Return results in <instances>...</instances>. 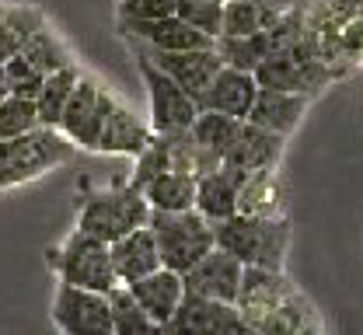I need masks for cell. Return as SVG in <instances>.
Wrapping results in <instances>:
<instances>
[{
    "label": "cell",
    "mask_w": 363,
    "mask_h": 335,
    "mask_svg": "<svg viewBox=\"0 0 363 335\" xmlns=\"http://www.w3.org/2000/svg\"><path fill=\"white\" fill-rule=\"evenodd\" d=\"M140 192H143L150 210H157V213H182V210H192V203H196V178L185 175V171H175V168H164Z\"/></svg>",
    "instance_id": "44dd1931"
},
{
    "label": "cell",
    "mask_w": 363,
    "mask_h": 335,
    "mask_svg": "<svg viewBox=\"0 0 363 335\" xmlns=\"http://www.w3.org/2000/svg\"><path fill=\"white\" fill-rule=\"evenodd\" d=\"M241 262L224 251V248H213L206 251L192 269L182 273V283H185V293H199V297H210V300H224V304H234L238 297V283H241Z\"/></svg>",
    "instance_id": "7c38bea8"
},
{
    "label": "cell",
    "mask_w": 363,
    "mask_h": 335,
    "mask_svg": "<svg viewBox=\"0 0 363 335\" xmlns=\"http://www.w3.org/2000/svg\"><path fill=\"white\" fill-rule=\"evenodd\" d=\"M77 81H81V67H77V59L67 63V67H60V70H52V74H45L43 88H39V95H35L39 123H43L45 130H56V126H60L63 105H67V98L74 95Z\"/></svg>",
    "instance_id": "603a6c76"
},
{
    "label": "cell",
    "mask_w": 363,
    "mask_h": 335,
    "mask_svg": "<svg viewBox=\"0 0 363 335\" xmlns=\"http://www.w3.org/2000/svg\"><path fill=\"white\" fill-rule=\"evenodd\" d=\"M283 147H286L283 137H276V133H269V130H262V126L241 119V126H238V133H234L230 147L224 150L220 164L234 168V171H241V175L266 171V168H276V164L283 161Z\"/></svg>",
    "instance_id": "8fae6325"
},
{
    "label": "cell",
    "mask_w": 363,
    "mask_h": 335,
    "mask_svg": "<svg viewBox=\"0 0 363 335\" xmlns=\"http://www.w3.org/2000/svg\"><path fill=\"white\" fill-rule=\"evenodd\" d=\"M164 168H172V161H168V137H164V133H154L150 144L133 157V175H130L126 182L136 186V189H143V186H147L154 175H161Z\"/></svg>",
    "instance_id": "4dcf8cb0"
},
{
    "label": "cell",
    "mask_w": 363,
    "mask_h": 335,
    "mask_svg": "<svg viewBox=\"0 0 363 335\" xmlns=\"http://www.w3.org/2000/svg\"><path fill=\"white\" fill-rule=\"evenodd\" d=\"M4 21H7L14 42L21 46L32 32H39L45 25V14L39 7H32V4H4Z\"/></svg>",
    "instance_id": "1f68e13d"
},
{
    "label": "cell",
    "mask_w": 363,
    "mask_h": 335,
    "mask_svg": "<svg viewBox=\"0 0 363 335\" xmlns=\"http://www.w3.org/2000/svg\"><path fill=\"white\" fill-rule=\"evenodd\" d=\"M308 108H311V98L308 95L276 91V88H259L252 108H248V123H255V126H262V130H269V133H276V137L286 140V137L301 126V119H304Z\"/></svg>",
    "instance_id": "2e32d148"
},
{
    "label": "cell",
    "mask_w": 363,
    "mask_h": 335,
    "mask_svg": "<svg viewBox=\"0 0 363 335\" xmlns=\"http://www.w3.org/2000/svg\"><path fill=\"white\" fill-rule=\"evenodd\" d=\"M238 126H241V119H234V115L213 112V108H199L196 119H192V126H189V137L196 144H203L206 150H213L217 157H224V150L230 147Z\"/></svg>",
    "instance_id": "d4e9b609"
},
{
    "label": "cell",
    "mask_w": 363,
    "mask_h": 335,
    "mask_svg": "<svg viewBox=\"0 0 363 335\" xmlns=\"http://www.w3.org/2000/svg\"><path fill=\"white\" fill-rule=\"evenodd\" d=\"M283 11H286V4H279V0H227L220 35H255V32H266Z\"/></svg>",
    "instance_id": "7402d4cb"
},
{
    "label": "cell",
    "mask_w": 363,
    "mask_h": 335,
    "mask_svg": "<svg viewBox=\"0 0 363 335\" xmlns=\"http://www.w3.org/2000/svg\"><path fill=\"white\" fill-rule=\"evenodd\" d=\"M126 293L136 300V307L154 318L157 325H168V318L175 314V307L182 304L185 297V283H182V273L175 269H154L147 276H140L133 283H126Z\"/></svg>",
    "instance_id": "5bb4252c"
},
{
    "label": "cell",
    "mask_w": 363,
    "mask_h": 335,
    "mask_svg": "<svg viewBox=\"0 0 363 335\" xmlns=\"http://www.w3.org/2000/svg\"><path fill=\"white\" fill-rule=\"evenodd\" d=\"M74 150L77 147L60 130H45V126L25 133V137H14V140H0V189L25 186L45 171L67 164L74 157Z\"/></svg>",
    "instance_id": "277c9868"
},
{
    "label": "cell",
    "mask_w": 363,
    "mask_h": 335,
    "mask_svg": "<svg viewBox=\"0 0 363 335\" xmlns=\"http://www.w3.org/2000/svg\"><path fill=\"white\" fill-rule=\"evenodd\" d=\"M238 307L224 300H210L199 293H185L175 314L168 318V335H224V329L234 322Z\"/></svg>",
    "instance_id": "9a60e30c"
},
{
    "label": "cell",
    "mask_w": 363,
    "mask_h": 335,
    "mask_svg": "<svg viewBox=\"0 0 363 335\" xmlns=\"http://www.w3.org/2000/svg\"><path fill=\"white\" fill-rule=\"evenodd\" d=\"M112 105H116V98L108 95L94 77L81 74L74 95L67 98V105H63V115H60V126H56V130L77 147V150H91V154H94L98 133H101V126H105Z\"/></svg>",
    "instance_id": "52a82bcc"
},
{
    "label": "cell",
    "mask_w": 363,
    "mask_h": 335,
    "mask_svg": "<svg viewBox=\"0 0 363 335\" xmlns=\"http://www.w3.org/2000/svg\"><path fill=\"white\" fill-rule=\"evenodd\" d=\"M217 248L230 251L241 266H262V269H286V255H290V220H266V217H248V213H234L220 224H213Z\"/></svg>",
    "instance_id": "6da1fadb"
},
{
    "label": "cell",
    "mask_w": 363,
    "mask_h": 335,
    "mask_svg": "<svg viewBox=\"0 0 363 335\" xmlns=\"http://www.w3.org/2000/svg\"><path fill=\"white\" fill-rule=\"evenodd\" d=\"M213 4H227V0H213Z\"/></svg>",
    "instance_id": "8d00e7d4"
},
{
    "label": "cell",
    "mask_w": 363,
    "mask_h": 335,
    "mask_svg": "<svg viewBox=\"0 0 363 335\" xmlns=\"http://www.w3.org/2000/svg\"><path fill=\"white\" fill-rule=\"evenodd\" d=\"M14 49H18V42H14V35H11L7 21H4V4H0V59H7Z\"/></svg>",
    "instance_id": "d6a6232c"
},
{
    "label": "cell",
    "mask_w": 363,
    "mask_h": 335,
    "mask_svg": "<svg viewBox=\"0 0 363 335\" xmlns=\"http://www.w3.org/2000/svg\"><path fill=\"white\" fill-rule=\"evenodd\" d=\"M45 262H49V269L56 273L60 283H70V287L81 290H98V293H108V290L119 287V276H116L112 255H108V241L84 234L77 227L56 248L45 251Z\"/></svg>",
    "instance_id": "3957f363"
},
{
    "label": "cell",
    "mask_w": 363,
    "mask_h": 335,
    "mask_svg": "<svg viewBox=\"0 0 363 335\" xmlns=\"http://www.w3.org/2000/svg\"><path fill=\"white\" fill-rule=\"evenodd\" d=\"M0 95H7V91H4V59H0Z\"/></svg>",
    "instance_id": "d590c367"
},
{
    "label": "cell",
    "mask_w": 363,
    "mask_h": 335,
    "mask_svg": "<svg viewBox=\"0 0 363 335\" xmlns=\"http://www.w3.org/2000/svg\"><path fill=\"white\" fill-rule=\"evenodd\" d=\"M21 52L43 70V74H52V70H60V67H67V63H74V56H70V49H67V42L49 28V21H45L39 32H32L25 42H21Z\"/></svg>",
    "instance_id": "4316f807"
},
{
    "label": "cell",
    "mask_w": 363,
    "mask_h": 335,
    "mask_svg": "<svg viewBox=\"0 0 363 335\" xmlns=\"http://www.w3.org/2000/svg\"><path fill=\"white\" fill-rule=\"evenodd\" d=\"M133 59H136V70L143 77V88H147V105H150V130L154 133H185L199 112L196 98L185 95L179 84L157 67L150 63L143 52L133 49Z\"/></svg>",
    "instance_id": "8992f818"
},
{
    "label": "cell",
    "mask_w": 363,
    "mask_h": 335,
    "mask_svg": "<svg viewBox=\"0 0 363 335\" xmlns=\"http://www.w3.org/2000/svg\"><path fill=\"white\" fill-rule=\"evenodd\" d=\"M108 255H112V269L119 276V287L133 283L140 276L161 269V251H157V241H154V231L143 224V227H133L130 234L116 238L108 244Z\"/></svg>",
    "instance_id": "ac0fdd59"
},
{
    "label": "cell",
    "mask_w": 363,
    "mask_h": 335,
    "mask_svg": "<svg viewBox=\"0 0 363 335\" xmlns=\"http://www.w3.org/2000/svg\"><path fill=\"white\" fill-rule=\"evenodd\" d=\"M43 81H45V74L21 49H14V52L4 59V91H7V95L35 98L39 88H43Z\"/></svg>",
    "instance_id": "f1b7e54d"
},
{
    "label": "cell",
    "mask_w": 363,
    "mask_h": 335,
    "mask_svg": "<svg viewBox=\"0 0 363 335\" xmlns=\"http://www.w3.org/2000/svg\"><path fill=\"white\" fill-rule=\"evenodd\" d=\"M133 49L143 52L150 63H157L185 95L196 98V105H199L203 91L210 88V81H213V77L220 74V67H224L220 52L213 46L210 49H140V46H133Z\"/></svg>",
    "instance_id": "9c48e42d"
},
{
    "label": "cell",
    "mask_w": 363,
    "mask_h": 335,
    "mask_svg": "<svg viewBox=\"0 0 363 335\" xmlns=\"http://www.w3.org/2000/svg\"><path fill=\"white\" fill-rule=\"evenodd\" d=\"M328 4H335V7H342L350 14H360V7H363V0H328Z\"/></svg>",
    "instance_id": "836d02e7"
},
{
    "label": "cell",
    "mask_w": 363,
    "mask_h": 335,
    "mask_svg": "<svg viewBox=\"0 0 363 335\" xmlns=\"http://www.w3.org/2000/svg\"><path fill=\"white\" fill-rule=\"evenodd\" d=\"M259 81L252 70H238V67H220V74L210 81V88L199 98V108H213L234 119H248V108L255 101Z\"/></svg>",
    "instance_id": "d6986e66"
},
{
    "label": "cell",
    "mask_w": 363,
    "mask_h": 335,
    "mask_svg": "<svg viewBox=\"0 0 363 335\" xmlns=\"http://www.w3.org/2000/svg\"><path fill=\"white\" fill-rule=\"evenodd\" d=\"M150 217V206L143 192L130 186L126 178L105 189H84L77 203V231L94 234L101 241H112L130 234L133 227H143Z\"/></svg>",
    "instance_id": "7a4b0ae2"
},
{
    "label": "cell",
    "mask_w": 363,
    "mask_h": 335,
    "mask_svg": "<svg viewBox=\"0 0 363 335\" xmlns=\"http://www.w3.org/2000/svg\"><path fill=\"white\" fill-rule=\"evenodd\" d=\"M164 137H168V161H172L175 171H185L192 178H203L206 171L220 168V157L213 150H206L203 144H196L189 137V130L185 133H164Z\"/></svg>",
    "instance_id": "cb8c5ba5"
},
{
    "label": "cell",
    "mask_w": 363,
    "mask_h": 335,
    "mask_svg": "<svg viewBox=\"0 0 363 335\" xmlns=\"http://www.w3.org/2000/svg\"><path fill=\"white\" fill-rule=\"evenodd\" d=\"M294 290L297 287L290 283L286 269L245 266V269H241V283H238V297H234V307H238V314H241L252 329H259L272 314V307L283 304Z\"/></svg>",
    "instance_id": "30bf717a"
},
{
    "label": "cell",
    "mask_w": 363,
    "mask_h": 335,
    "mask_svg": "<svg viewBox=\"0 0 363 335\" xmlns=\"http://www.w3.org/2000/svg\"><path fill=\"white\" fill-rule=\"evenodd\" d=\"M108 304H112V335H168L164 325H157L154 318H147L136 300L126 293V287L108 290Z\"/></svg>",
    "instance_id": "484cf974"
},
{
    "label": "cell",
    "mask_w": 363,
    "mask_h": 335,
    "mask_svg": "<svg viewBox=\"0 0 363 335\" xmlns=\"http://www.w3.org/2000/svg\"><path fill=\"white\" fill-rule=\"evenodd\" d=\"M49 318L60 335H112V304L108 293L60 283L52 293Z\"/></svg>",
    "instance_id": "ba28073f"
},
{
    "label": "cell",
    "mask_w": 363,
    "mask_h": 335,
    "mask_svg": "<svg viewBox=\"0 0 363 335\" xmlns=\"http://www.w3.org/2000/svg\"><path fill=\"white\" fill-rule=\"evenodd\" d=\"M147 227L154 231L157 251H161V266L175 269V273L192 269L206 251L217 248L213 224L199 210H182V213H157V210H150Z\"/></svg>",
    "instance_id": "5b68a950"
},
{
    "label": "cell",
    "mask_w": 363,
    "mask_h": 335,
    "mask_svg": "<svg viewBox=\"0 0 363 335\" xmlns=\"http://www.w3.org/2000/svg\"><path fill=\"white\" fill-rule=\"evenodd\" d=\"M241 182H245V175L227 168V164L206 171L203 178H196V203H192V210H199L210 224H220L227 217H234L238 213V189H241Z\"/></svg>",
    "instance_id": "ffe728a7"
},
{
    "label": "cell",
    "mask_w": 363,
    "mask_h": 335,
    "mask_svg": "<svg viewBox=\"0 0 363 335\" xmlns=\"http://www.w3.org/2000/svg\"><path fill=\"white\" fill-rule=\"evenodd\" d=\"M154 130L147 119H140L130 105L116 101L101 133H98V144H94V154H116V157H136L143 147L150 144Z\"/></svg>",
    "instance_id": "e0dca14e"
},
{
    "label": "cell",
    "mask_w": 363,
    "mask_h": 335,
    "mask_svg": "<svg viewBox=\"0 0 363 335\" xmlns=\"http://www.w3.org/2000/svg\"><path fill=\"white\" fill-rule=\"evenodd\" d=\"M39 108L35 98L21 95H0V140H14L25 137L32 130H39Z\"/></svg>",
    "instance_id": "83f0119b"
},
{
    "label": "cell",
    "mask_w": 363,
    "mask_h": 335,
    "mask_svg": "<svg viewBox=\"0 0 363 335\" xmlns=\"http://www.w3.org/2000/svg\"><path fill=\"white\" fill-rule=\"evenodd\" d=\"M175 14L182 21H189L196 32L210 35L213 42L220 39V28H224V4H213V0H175Z\"/></svg>",
    "instance_id": "f546056e"
},
{
    "label": "cell",
    "mask_w": 363,
    "mask_h": 335,
    "mask_svg": "<svg viewBox=\"0 0 363 335\" xmlns=\"http://www.w3.org/2000/svg\"><path fill=\"white\" fill-rule=\"evenodd\" d=\"M294 335H325L321 332V318H318V322H308V325H301Z\"/></svg>",
    "instance_id": "e575fe53"
},
{
    "label": "cell",
    "mask_w": 363,
    "mask_h": 335,
    "mask_svg": "<svg viewBox=\"0 0 363 335\" xmlns=\"http://www.w3.org/2000/svg\"><path fill=\"white\" fill-rule=\"evenodd\" d=\"M238 213L266 217V220H279L290 213V182L279 171V164L245 175V182L238 189Z\"/></svg>",
    "instance_id": "4fadbf2b"
}]
</instances>
